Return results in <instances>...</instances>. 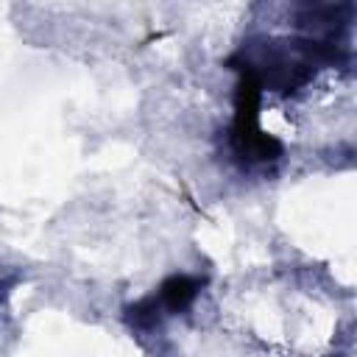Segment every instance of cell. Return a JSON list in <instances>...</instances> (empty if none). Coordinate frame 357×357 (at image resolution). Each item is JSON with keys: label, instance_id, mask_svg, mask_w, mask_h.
I'll use <instances>...</instances> for the list:
<instances>
[{"label": "cell", "instance_id": "1", "mask_svg": "<svg viewBox=\"0 0 357 357\" xmlns=\"http://www.w3.org/2000/svg\"><path fill=\"white\" fill-rule=\"evenodd\" d=\"M240 73L237 92H234V120H231V151L245 167H265L282 159L284 145L262 128L259 106H262V86L257 78L234 67Z\"/></svg>", "mask_w": 357, "mask_h": 357}, {"label": "cell", "instance_id": "2", "mask_svg": "<svg viewBox=\"0 0 357 357\" xmlns=\"http://www.w3.org/2000/svg\"><path fill=\"white\" fill-rule=\"evenodd\" d=\"M204 284H206L204 276H195V273H173V276H167L148 296V301H151V307L156 310V315L162 321L170 318V315H184L195 304V298L201 296Z\"/></svg>", "mask_w": 357, "mask_h": 357}]
</instances>
